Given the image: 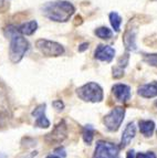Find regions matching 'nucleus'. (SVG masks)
<instances>
[{
  "label": "nucleus",
  "mask_w": 157,
  "mask_h": 158,
  "mask_svg": "<svg viewBox=\"0 0 157 158\" xmlns=\"http://www.w3.org/2000/svg\"><path fill=\"white\" fill-rule=\"evenodd\" d=\"M74 11H75L74 6L64 0L47 2L42 7L43 16L55 22H66L70 20Z\"/></svg>",
  "instance_id": "obj_1"
},
{
  "label": "nucleus",
  "mask_w": 157,
  "mask_h": 158,
  "mask_svg": "<svg viewBox=\"0 0 157 158\" xmlns=\"http://www.w3.org/2000/svg\"><path fill=\"white\" fill-rule=\"evenodd\" d=\"M29 49V43L22 35L16 33L10 38L9 45V59L12 63H18L22 60Z\"/></svg>",
  "instance_id": "obj_2"
},
{
  "label": "nucleus",
  "mask_w": 157,
  "mask_h": 158,
  "mask_svg": "<svg viewBox=\"0 0 157 158\" xmlns=\"http://www.w3.org/2000/svg\"><path fill=\"white\" fill-rule=\"evenodd\" d=\"M76 94L81 100L92 103H99L104 98L102 87L94 82H89L83 86L78 87L76 90Z\"/></svg>",
  "instance_id": "obj_3"
},
{
  "label": "nucleus",
  "mask_w": 157,
  "mask_h": 158,
  "mask_svg": "<svg viewBox=\"0 0 157 158\" xmlns=\"http://www.w3.org/2000/svg\"><path fill=\"white\" fill-rule=\"evenodd\" d=\"M125 116V108L124 107H114L103 119L105 127L111 132H116L122 125Z\"/></svg>",
  "instance_id": "obj_4"
},
{
  "label": "nucleus",
  "mask_w": 157,
  "mask_h": 158,
  "mask_svg": "<svg viewBox=\"0 0 157 158\" xmlns=\"http://www.w3.org/2000/svg\"><path fill=\"white\" fill-rule=\"evenodd\" d=\"M36 47L45 56H60L64 53V48L58 42L45 39H39L36 42Z\"/></svg>",
  "instance_id": "obj_5"
},
{
  "label": "nucleus",
  "mask_w": 157,
  "mask_h": 158,
  "mask_svg": "<svg viewBox=\"0 0 157 158\" xmlns=\"http://www.w3.org/2000/svg\"><path fill=\"white\" fill-rule=\"evenodd\" d=\"M120 147L115 144L100 140L96 143V147L93 158H115L118 154Z\"/></svg>",
  "instance_id": "obj_6"
},
{
  "label": "nucleus",
  "mask_w": 157,
  "mask_h": 158,
  "mask_svg": "<svg viewBox=\"0 0 157 158\" xmlns=\"http://www.w3.org/2000/svg\"><path fill=\"white\" fill-rule=\"evenodd\" d=\"M68 134V127L64 121H61L57 126L53 128V131L50 134L45 136V142L48 144H61L66 139Z\"/></svg>",
  "instance_id": "obj_7"
},
{
  "label": "nucleus",
  "mask_w": 157,
  "mask_h": 158,
  "mask_svg": "<svg viewBox=\"0 0 157 158\" xmlns=\"http://www.w3.org/2000/svg\"><path fill=\"white\" fill-rule=\"evenodd\" d=\"M114 56H115V50L110 45L104 44H100L94 53L95 59L102 61V62H108V63H110L114 59Z\"/></svg>",
  "instance_id": "obj_8"
},
{
  "label": "nucleus",
  "mask_w": 157,
  "mask_h": 158,
  "mask_svg": "<svg viewBox=\"0 0 157 158\" xmlns=\"http://www.w3.org/2000/svg\"><path fill=\"white\" fill-rule=\"evenodd\" d=\"M112 92L118 102H127L131 98V87L126 84H115L112 87Z\"/></svg>",
  "instance_id": "obj_9"
},
{
  "label": "nucleus",
  "mask_w": 157,
  "mask_h": 158,
  "mask_svg": "<svg viewBox=\"0 0 157 158\" xmlns=\"http://www.w3.org/2000/svg\"><path fill=\"white\" fill-rule=\"evenodd\" d=\"M45 104H41L37 108H34V111L32 112V116L36 117V126L40 127V128H48L50 126L49 119L45 117Z\"/></svg>",
  "instance_id": "obj_10"
},
{
  "label": "nucleus",
  "mask_w": 157,
  "mask_h": 158,
  "mask_svg": "<svg viewBox=\"0 0 157 158\" xmlns=\"http://www.w3.org/2000/svg\"><path fill=\"white\" fill-rule=\"evenodd\" d=\"M139 96L145 98H153L157 96V83H149V84H144L138 87L137 91Z\"/></svg>",
  "instance_id": "obj_11"
},
{
  "label": "nucleus",
  "mask_w": 157,
  "mask_h": 158,
  "mask_svg": "<svg viewBox=\"0 0 157 158\" xmlns=\"http://www.w3.org/2000/svg\"><path fill=\"white\" fill-rule=\"evenodd\" d=\"M135 134H136V127L134 125V123H129V124L126 126L125 131L123 132V135H122V139H121V147H125L127 146L131 140L135 137Z\"/></svg>",
  "instance_id": "obj_12"
},
{
  "label": "nucleus",
  "mask_w": 157,
  "mask_h": 158,
  "mask_svg": "<svg viewBox=\"0 0 157 158\" xmlns=\"http://www.w3.org/2000/svg\"><path fill=\"white\" fill-rule=\"evenodd\" d=\"M135 37H136V32L134 31V30H127L125 32V34H124L123 42L128 51L136 50V42H135L136 38Z\"/></svg>",
  "instance_id": "obj_13"
},
{
  "label": "nucleus",
  "mask_w": 157,
  "mask_h": 158,
  "mask_svg": "<svg viewBox=\"0 0 157 158\" xmlns=\"http://www.w3.org/2000/svg\"><path fill=\"white\" fill-rule=\"evenodd\" d=\"M38 29V23L36 20H31L29 22L21 24L18 28L19 33H21L22 35H32L34 32L37 31Z\"/></svg>",
  "instance_id": "obj_14"
},
{
  "label": "nucleus",
  "mask_w": 157,
  "mask_h": 158,
  "mask_svg": "<svg viewBox=\"0 0 157 158\" xmlns=\"http://www.w3.org/2000/svg\"><path fill=\"white\" fill-rule=\"evenodd\" d=\"M139 131L145 137H151L155 129V123L153 121H139Z\"/></svg>",
  "instance_id": "obj_15"
},
{
  "label": "nucleus",
  "mask_w": 157,
  "mask_h": 158,
  "mask_svg": "<svg viewBox=\"0 0 157 158\" xmlns=\"http://www.w3.org/2000/svg\"><path fill=\"white\" fill-rule=\"evenodd\" d=\"M108 18H110V22L111 24H112V28L114 29V31L115 32H118L121 29V23H122V18H121V16L118 15L117 12H111L110 16H108Z\"/></svg>",
  "instance_id": "obj_16"
},
{
  "label": "nucleus",
  "mask_w": 157,
  "mask_h": 158,
  "mask_svg": "<svg viewBox=\"0 0 157 158\" xmlns=\"http://www.w3.org/2000/svg\"><path fill=\"white\" fill-rule=\"evenodd\" d=\"M95 34H96L100 39L108 40L112 38L113 32L111 29H108V27H100V28H97V29L95 30Z\"/></svg>",
  "instance_id": "obj_17"
},
{
  "label": "nucleus",
  "mask_w": 157,
  "mask_h": 158,
  "mask_svg": "<svg viewBox=\"0 0 157 158\" xmlns=\"http://www.w3.org/2000/svg\"><path fill=\"white\" fill-rule=\"evenodd\" d=\"M93 135H94V129L91 125L84 127L83 129V139L87 145H91L92 140H93Z\"/></svg>",
  "instance_id": "obj_18"
},
{
  "label": "nucleus",
  "mask_w": 157,
  "mask_h": 158,
  "mask_svg": "<svg viewBox=\"0 0 157 158\" xmlns=\"http://www.w3.org/2000/svg\"><path fill=\"white\" fill-rule=\"evenodd\" d=\"M143 60H144V62H146L147 64H149V65L157 68V53L144 54V56H143Z\"/></svg>",
  "instance_id": "obj_19"
},
{
  "label": "nucleus",
  "mask_w": 157,
  "mask_h": 158,
  "mask_svg": "<svg viewBox=\"0 0 157 158\" xmlns=\"http://www.w3.org/2000/svg\"><path fill=\"white\" fill-rule=\"evenodd\" d=\"M123 75H124V71L121 66L113 69V77H114V79H120V77H122Z\"/></svg>",
  "instance_id": "obj_20"
},
{
  "label": "nucleus",
  "mask_w": 157,
  "mask_h": 158,
  "mask_svg": "<svg viewBox=\"0 0 157 158\" xmlns=\"http://www.w3.org/2000/svg\"><path fill=\"white\" fill-rule=\"evenodd\" d=\"M136 158H157V157L154 153L149 152V153H138Z\"/></svg>",
  "instance_id": "obj_21"
},
{
  "label": "nucleus",
  "mask_w": 157,
  "mask_h": 158,
  "mask_svg": "<svg viewBox=\"0 0 157 158\" xmlns=\"http://www.w3.org/2000/svg\"><path fill=\"white\" fill-rule=\"evenodd\" d=\"M52 105H53V107H54L55 110H57V111H62L63 107H64V104H63V103L61 102L60 100L54 101V102L52 103Z\"/></svg>",
  "instance_id": "obj_22"
},
{
  "label": "nucleus",
  "mask_w": 157,
  "mask_h": 158,
  "mask_svg": "<svg viewBox=\"0 0 157 158\" xmlns=\"http://www.w3.org/2000/svg\"><path fill=\"white\" fill-rule=\"evenodd\" d=\"M89 45H90V44H89L87 42L82 43V44L78 45V51H80V52H83V51L87 50V49H89Z\"/></svg>",
  "instance_id": "obj_23"
},
{
  "label": "nucleus",
  "mask_w": 157,
  "mask_h": 158,
  "mask_svg": "<svg viewBox=\"0 0 157 158\" xmlns=\"http://www.w3.org/2000/svg\"><path fill=\"white\" fill-rule=\"evenodd\" d=\"M126 158H135V154H134V150H128L127 152V157Z\"/></svg>",
  "instance_id": "obj_24"
},
{
  "label": "nucleus",
  "mask_w": 157,
  "mask_h": 158,
  "mask_svg": "<svg viewBox=\"0 0 157 158\" xmlns=\"http://www.w3.org/2000/svg\"><path fill=\"white\" fill-rule=\"evenodd\" d=\"M47 158H60L59 156H57V155H49Z\"/></svg>",
  "instance_id": "obj_25"
},
{
  "label": "nucleus",
  "mask_w": 157,
  "mask_h": 158,
  "mask_svg": "<svg viewBox=\"0 0 157 158\" xmlns=\"http://www.w3.org/2000/svg\"><path fill=\"white\" fill-rule=\"evenodd\" d=\"M0 158H7V155H6V154H1V153H0Z\"/></svg>",
  "instance_id": "obj_26"
}]
</instances>
